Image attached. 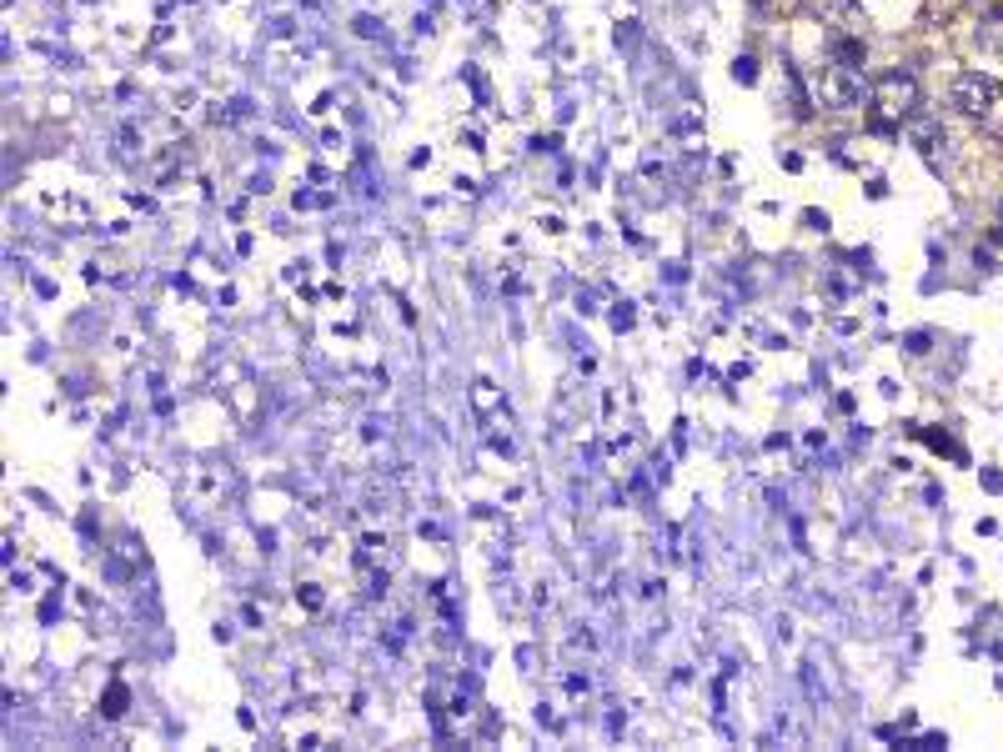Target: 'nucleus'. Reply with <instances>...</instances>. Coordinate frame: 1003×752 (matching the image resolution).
Masks as SVG:
<instances>
[{"mask_svg": "<svg viewBox=\"0 0 1003 752\" xmlns=\"http://www.w3.org/2000/svg\"><path fill=\"white\" fill-rule=\"evenodd\" d=\"M868 106H873V131H898L918 106V81L908 71H883L868 86Z\"/></svg>", "mask_w": 1003, "mask_h": 752, "instance_id": "f257e3e1", "label": "nucleus"}, {"mask_svg": "<svg viewBox=\"0 0 1003 752\" xmlns=\"http://www.w3.org/2000/svg\"><path fill=\"white\" fill-rule=\"evenodd\" d=\"M818 101H823L828 111H853V106H863V101H868L863 66H848V61L833 56V61L818 71Z\"/></svg>", "mask_w": 1003, "mask_h": 752, "instance_id": "f03ea898", "label": "nucleus"}, {"mask_svg": "<svg viewBox=\"0 0 1003 752\" xmlns=\"http://www.w3.org/2000/svg\"><path fill=\"white\" fill-rule=\"evenodd\" d=\"M953 106L963 111V116H993V106H998V86L983 76V71H963V76H953Z\"/></svg>", "mask_w": 1003, "mask_h": 752, "instance_id": "7ed1b4c3", "label": "nucleus"}, {"mask_svg": "<svg viewBox=\"0 0 1003 752\" xmlns=\"http://www.w3.org/2000/svg\"><path fill=\"white\" fill-rule=\"evenodd\" d=\"M973 46H978L983 56L1003 61V11H993L988 21H978V31H973Z\"/></svg>", "mask_w": 1003, "mask_h": 752, "instance_id": "20e7f679", "label": "nucleus"}, {"mask_svg": "<svg viewBox=\"0 0 1003 752\" xmlns=\"http://www.w3.org/2000/svg\"><path fill=\"white\" fill-rule=\"evenodd\" d=\"M943 141H948V136H943V126H938L933 116L913 121V146H918V151H923V156H928L933 166H938V146H943Z\"/></svg>", "mask_w": 1003, "mask_h": 752, "instance_id": "39448f33", "label": "nucleus"}, {"mask_svg": "<svg viewBox=\"0 0 1003 752\" xmlns=\"http://www.w3.org/2000/svg\"><path fill=\"white\" fill-rule=\"evenodd\" d=\"M733 81L753 86V81H758V61H753V56H738V61H733Z\"/></svg>", "mask_w": 1003, "mask_h": 752, "instance_id": "423d86ee", "label": "nucleus"}, {"mask_svg": "<svg viewBox=\"0 0 1003 752\" xmlns=\"http://www.w3.org/2000/svg\"><path fill=\"white\" fill-rule=\"evenodd\" d=\"M126 702H131V692L116 682V687L106 692V717H121V712H126Z\"/></svg>", "mask_w": 1003, "mask_h": 752, "instance_id": "0eeeda50", "label": "nucleus"}]
</instances>
